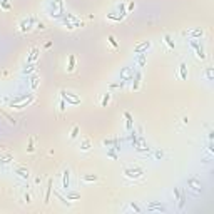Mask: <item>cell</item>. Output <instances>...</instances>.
<instances>
[{
	"instance_id": "cell-40",
	"label": "cell",
	"mask_w": 214,
	"mask_h": 214,
	"mask_svg": "<svg viewBox=\"0 0 214 214\" xmlns=\"http://www.w3.org/2000/svg\"><path fill=\"white\" fill-rule=\"evenodd\" d=\"M134 7H135V3H134V2H129V5H127V8H126L127 13L131 12V10H134Z\"/></svg>"
},
{
	"instance_id": "cell-22",
	"label": "cell",
	"mask_w": 214,
	"mask_h": 214,
	"mask_svg": "<svg viewBox=\"0 0 214 214\" xmlns=\"http://www.w3.org/2000/svg\"><path fill=\"white\" fill-rule=\"evenodd\" d=\"M99 179L95 174H85V176H82V181L84 182H95V181Z\"/></svg>"
},
{
	"instance_id": "cell-35",
	"label": "cell",
	"mask_w": 214,
	"mask_h": 214,
	"mask_svg": "<svg viewBox=\"0 0 214 214\" xmlns=\"http://www.w3.org/2000/svg\"><path fill=\"white\" fill-rule=\"evenodd\" d=\"M77 135H79V127L75 126V127L72 129V132H70V139H75Z\"/></svg>"
},
{
	"instance_id": "cell-18",
	"label": "cell",
	"mask_w": 214,
	"mask_h": 214,
	"mask_svg": "<svg viewBox=\"0 0 214 214\" xmlns=\"http://www.w3.org/2000/svg\"><path fill=\"white\" fill-rule=\"evenodd\" d=\"M187 186H191V189H194V191H201V182L196 179H189L187 181Z\"/></svg>"
},
{
	"instance_id": "cell-44",
	"label": "cell",
	"mask_w": 214,
	"mask_h": 214,
	"mask_svg": "<svg viewBox=\"0 0 214 214\" xmlns=\"http://www.w3.org/2000/svg\"><path fill=\"white\" fill-rule=\"evenodd\" d=\"M156 157H157V159H160V157H162V152H160V151H156Z\"/></svg>"
},
{
	"instance_id": "cell-28",
	"label": "cell",
	"mask_w": 214,
	"mask_h": 214,
	"mask_svg": "<svg viewBox=\"0 0 214 214\" xmlns=\"http://www.w3.org/2000/svg\"><path fill=\"white\" fill-rule=\"evenodd\" d=\"M109 100H110V94L107 92V94H104V97H102V100H100V106L106 107L107 104H109Z\"/></svg>"
},
{
	"instance_id": "cell-3",
	"label": "cell",
	"mask_w": 214,
	"mask_h": 214,
	"mask_svg": "<svg viewBox=\"0 0 214 214\" xmlns=\"http://www.w3.org/2000/svg\"><path fill=\"white\" fill-rule=\"evenodd\" d=\"M33 25H37V19L35 17H28V19L22 20L20 22V32H28V30H32Z\"/></svg>"
},
{
	"instance_id": "cell-15",
	"label": "cell",
	"mask_w": 214,
	"mask_h": 214,
	"mask_svg": "<svg viewBox=\"0 0 214 214\" xmlns=\"http://www.w3.org/2000/svg\"><path fill=\"white\" fill-rule=\"evenodd\" d=\"M147 209L149 211H166V207L162 206V204H157V202H149Z\"/></svg>"
},
{
	"instance_id": "cell-36",
	"label": "cell",
	"mask_w": 214,
	"mask_h": 214,
	"mask_svg": "<svg viewBox=\"0 0 214 214\" xmlns=\"http://www.w3.org/2000/svg\"><path fill=\"white\" fill-rule=\"evenodd\" d=\"M184 204H186V197H184V196H179V209H182Z\"/></svg>"
},
{
	"instance_id": "cell-9",
	"label": "cell",
	"mask_w": 214,
	"mask_h": 214,
	"mask_svg": "<svg viewBox=\"0 0 214 214\" xmlns=\"http://www.w3.org/2000/svg\"><path fill=\"white\" fill-rule=\"evenodd\" d=\"M69 187H70V171L64 169V172H62V189L67 191Z\"/></svg>"
},
{
	"instance_id": "cell-27",
	"label": "cell",
	"mask_w": 214,
	"mask_h": 214,
	"mask_svg": "<svg viewBox=\"0 0 214 214\" xmlns=\"http://www.w3.org/2000/svg\"><path fill=\"white\" fill-rule=\"evenodd\" d=\"M107 19L109 20H114V22H120L124 19V15H114V13H107Z\"/></svg>"
},
{
	"instance_id": "cell-34",
	"label": "cell",
	"mask_w": 214,
	"mask_h": 214,
	"mask_svg": "<svg viewBox=\"0 0 214 214\" xmlns=\"http://www.w3.org/2000/svg\"><path fill=\"white\" fill-rule=\"evenodd\" d=\"M0 5H2L3 10H10V3H8L7 0H0Z\"/></svg>"
},
{
	"instance_id": "cell-21",
	"label": "cell",
	"mask_w": 214,
	"mask_h": 214,
	"mask_svg": "<svg viewBox=\"0 0 214 214\" xmlns=\"http://www.w3.org/2000/svg\"><path fill=\"white\" fill-rule=\"evenodd\" d=\"M124 117H126V129L131 131V129H132V115L129 112H124Z\"/></svg>"
},
{
	"instance_id": "cell-12",
	"label": "cell",
	"mask_w": 214,
	"mask_h": 214,
	"mask_svg": "<svg viewBox=\"0 0 214 214\" xmlns=\"http://www.w3.org/2000/svg\"><path fill=\"white\" fill-rule=\"evenodd\" d=\"M37 70V62H33V64H25V67L22 69V74L24 75H28V74H32Z\"/></svg>"
},
{
	"instance_id": "cell-13",
	"label": "cell",
	"mask_w": 214,
	"mask_h": 214,
	"mask_svg": "<svg viewBox=\"0 0 214 214\" xmlns=\"http://www.w3.org/2000/svg\"><path fill=\"white\" fill-rule=\"evenodd\" d=\"M39 82H40V77L37 75V74L30 77V89H32V92H35V90H37V87H39Z\"/></svg>"
},
{
	"instance_id": "cell-43",
	"label": "cell",
	"mask_w": 214,
	"mask_h": 214,
	"mask_svg": "<svg viewBox=\"0 0 214 214\" xmlns=\"http://www.w3.org/2000/svg\"><path fill=\"white\" fill-rule=\"evenodd\" d=\"M179 189H174V197H176V199H179Z\"/></svg>"
},
{
	"instance_id": "cell-10",
	"label": "cell",
	"mask_w": 214,
	"mask_h": 214,
	"mask_svg": "<svg viewBox=\"0 0 214 214\" xmlns=\"http://www.w3.org/2000/svg\"><path fill=\"white\" fill-rule=\"evenodd\" d=\"M13 172L17 174L19 177H22V179H28V177H30L28 169H27V167H22V166H17L15 169H13Z\"/></svg>"
},
{
	"instance_id": "cell-37",
	"label": "cell",
	"mask_w": 214,
	"mask_h": 214,
	"mask_svg": "<svg viewBox=\"0 0 214 214\" xmlns=\"http://www.w3.org/2000/svg\"><path fill=\"white\" fill-rule=\"evenodd\" d=\"M35 151V147H33V140L30 139V142H28V147H27V152H33Z\"/></svg>"
},
{
	"instance_id": "cell-31",
	"label": "cell",
	"mask_w": 214,
	"mask_h": 214,
	"mask_svg": "<svg viewBox=\"0 0 214 214\" xmlns=\"http://www.w3.org/2000/svg\"><path fill=\"white\" fill-rule=\"evenodd\" d=\"M12 160H13V156H5V157L0 159V166H2V164H8V162H12Z\"/></svg>"
},
{
	"instance_id": "cell-39",
	"label": "cell",
	"mask_w": 214,
	"mask_h": 214,
	"mask_svg": "<svg viewBox=\"0 0 214 214\" xmlns=\"http://www.w3.org/2000/svg\"><path fill=\"white\" fill-rule=\"evenodd\" d=\"M65 107H67V102H65L64 99H62V100H60V107H59V109L62 110V112H64V110H65Z\"/></svg>"
},
{
	"instance_id": "cell-20",
	"label": "cell",
	"mask_w": 214,
	"mask_h": 214,
	"mask_svg": "<svg viewBox=\"0 0 214 214\" xmlns=\"http://www.w3.org/2000/svg\"><path fill=\"white\" fill-rule=\"evenodd\" d=\"M60 24H62V25L65 27L67 30H74V28H75V25H74V24L70 22V20H67L65 17H64V19H60Z\"/></svg>"
},
{
	"instance_id": "cell-16",
	"label": "cell",
	"mask_w": 214,
	"mask_h": 214,
	"mask_svg": "<svg viewBox=\"0 0 214 214\" xmlns=\"http://www.w3.org/2000/svg\"><path fill=\"white\" fill-rule=\"evenodd\" d=\"M50 194H52V179H49V184H47L45 197H44V202H45V204H49V201H50Z\"/></svg>"
},
{
	"instance_id": "cell-14",
	"label": "cell",
	"mask_w": 214,
	"mask_h": 214,
	"mask_svg": "<svg viewBox=\"0 0 214 214\" xmlns=\"http://www.w3.org/2000/svg\"><path fill=\"white\" fill-rule=\"evenodd\" d=\"M179 75H181V79H182V80H187V65H186V62H181Z\"/></svg>"
},
{
	"instance_id": "cell-33",
	"label": "cell",
	"mask_w": 214,
	"mask_h": 214,
	"mask_svg": "<svg viewBox=\"0 0 214 214\" xmlns=\"http://www.w3.org/2000/svg\"><path fill=\"white\" fill-rule=\"evenodd\" d=\"M107 40H109V44H110V45L114 47V49H117V42H115V39H114V35H109V37H107Z\"/></svg>"
},
{
	"instance_id": "cell-2",
	"label": "cell",
	"mask_w": 214,
	"mask_h": 214,
	"mask_svg": "<svg viewBox=\"0 0 214 214\" xmlns=\"http://www.w3.org/2000/svg\"><path fill=\"white\" fill-rule=\"evenodd\" d=\"M60 94H62V99L65 100L67 104H70V106H77V104H80V97H77L75 94L67 92V90H60Z\"/></svg>"
},
{
	"instance_id": "cell-25",
	"label": "cell",
	"mask_w": 214,
	"mask_h": 214,
	"mask_svg": "<svg viewBox=\"0 0 214 214\" xmlns=\"http://www.w3.org/2000/svg\"><path fill=\"white\" fill-rule=\"evenodd\" d=\"M204 75H206L207 80H214V70H213V67H207L206 70H204Z\"/></svg>"
},
{
	"instance_id": "cell-1",
	"label": "cell",
	"mask_w": 214,
	"mask_h": 214,
	"mask_svg": "<svg viewBox=\"0 0 214 214\" xmlns=\"http://www.w3.org/2000/svg\"><path fill=\"white\" fill-rule=\"evenodd\" d=\"M124 176L129 177V179H140L144 176V169H140V167H126Z\"/></svg>"
},
{
	"instance_id": "cell-17",
	"label": "cell",
	"mask_w": 214,
	"mask_h": 214,
	"mask_svg": "<svg viewBox=\"0 0 214 214\" xmlns=\"http://www.w3.org/2000/svg\"><path fill=\"white\" fill-rule=\"evenodd\" d=\"M80 151H84V152H87V151H90V147H92V144H90V140L87 139H82V142H80Z\"/></svg>"
},
{
	"instance_id": "cell-7",
	"label": "cell",
	"mask_w": 214,
	"mask_h": 214,
	"mask_svg": "<svg viewBox=\"0 0 214 214\" xmlns=\"http://www.w3.org/2000/svg\"><path fill=\"white\" fill-rule=\"evenodd\" d=\"M151 42L149 40H146V42H140V44H137V45L134 47V54H144V52H147L149 49H151Z\"/></svg>"
},
{
	"instance_id": "cell-29",
	"label": "cell",
	"mask_w": 214,
	"mask_h": 214,
	"mask_svg": "<svg viewBox=\"0 0 214 214\" xmlns=\"http://www.w3.org/2000/svg\"><path fill=\"white\" fill-rule=\"evenodd\" d=\"M55 196H57V199H59L60 202H62V204H65V206H70V202H69V199H65V197H64V196H62L60 192H55Z\"/></svg>"
},
{
	"instance_id": "cell-41",
	"label": "cell",
	"mask_w": 214,
	"mask_h": 214,
	"mask_svg": "<svg viewBox=\"0 0 214 214\" xmlns=\"http://www.w3.org/2000/svg\"><path fill=\"white\" fill-rule=\"evenodd\" d=\"M207 151H209V152H214V147H213V140H209V144H207Z\"/></svg>"
},
{
	"instance_id": "cell-32",
	"label": "cell",
	"mask_w": 214,
	"mask_h": 214,
	"mask_svg": "<svg viewBox=\"0 0 214 214\" xmlns=\"http://www.w3.org/2000/svg\"><path fill=\"white\" fill-rule=\"evenodd\" d=\"M107 156L112 157V159H117V154H115V151H114V147H107Z\"/></svg>"
},
{
	"instance_id": "cell-19",
	"label": "cell",
	"mask_w": 214,
	"mask_h": 214,
	"mask_svg": "<svg viewBox=\"0 0 214 214\" xmlns=\"http://www.w3.org/2000/svg\"><path fill=\"white\" fill-rule=\"evenodd\" d=\"M65 196H67V199H69V201L80 199V194H79V192H74V191H69V189L65 191Z\"/></svg>"
},
{
	"instance_id": "cell-42",
	"label": "cell",
	"mask_w": 214,
	"mask_h": 214,
	"mask_svg": "<svg viewBox=\"0 0 214 214\" xmlns=\"http://www.w3.org/2000/svg\"><path fill=\"white\" fill-rule=\"evenodd\" d=\"M24 199H25L27 202H30V194H28V192H25V194H24Z\"/></svg>"
},
{
	"instance_id": "cell-23",
	"label": "cell",
	"mask_w": 214,
	"mask_h": 214,
	"mask_svg": "<svg viewBox=\"0 0 214 214\" xmlns=\"http://www.w3.org/2000/svg\"><path fill=\"white\" fill-rule=\"evenodd\" d=\"M75 69V55H69V65H67V70L72 72Z\"/></svg>"
},
{
	"instance_id": "cell-24",
	"label": "cell",
	"mask_w": 214,
	"mask_h": 214,
	"mask_svg": "<svg viewBox=\"0 0 214 214\" xmlns=\"http://www.w3.org/2000/svg\"><path fill=\"white\" fill-rule=\"evenodd\" d=\"M132 79H134V90H137V89H139V84H140V72H135Z\"/></svg>"
},
{
	"instance_id": "cell-5",
	"label": "cell",
	"mask_w": 214,
	"mask_h": 214,
	"mask_svg": "<svg viewBox=\"0 0 214 214\" xmlns=\"http://www.w3.org/2000/svg\"><path fill=\"white\" fill-rule=\"evenodd\" d=\"M189 45H191L194 50H196V55H197V59H201V60L206 59V54H204V50H202V47L199 45V42H196V40H189Z\"/></svg>"
},
{
	"instance_id": "cell-4",
	"label": "cell",
	"mask_w": 214,
	"mask_h": 214,
	"mask_svg": "<svg viewBox=\"0 0 214 214\" xmlns=\"http://www.w3.org/2000/svg\"><path fill=\"white\" fill-rule=\"evenodd\" d=\"M40 57V49H37V47H32L30 49V52H28V55H27V60L25 64H33V62H37Z\"/></svg>"
},
{
	"instance_id": "cell-8",
	"label": "cell",
	"mask_w": 214,
	"mask_h": 214,
	"mask_svg": "<svg viewBox=\"0 0 214 214\" xmlns=\"http://www.w3.org/2000/svg\"><path fill=\"white\" fill-rule=\"evenodd\" d=\"M132 77H134V70L131 67H124V69L120 70V80L127 82V80H132Z\"/></svg>"
},
{
	"instance_id": "cell-26",
	"label": "cell",
	"mask_w": 214,
	"mask_h": 214,
	"mask_svg": "<svg viewBox=\"0 0 214 214\" xmlns=\"http://www.w3.org/2000/svg\"><path fill=\"white\" fill-rule=\"evenodd\" d=\"M164 42H166L167 44V47H169V49H174V47H176V44H174V40L171 39V35H164Z\"/></svg>"
},
{
	"instance_id": "cell-6",
	"label": "cell",
	"mask_w": 214,
	"mask_h": 214,
	"mask_svg": "<svg viewBox=\"0 0 214 214\" xmlns=\"http://www.w3.org/2000/svg\"><path fill=\"white\" fill-rule=\"evenodd\" d=\"M32 97H35L33 94H24V95H19V97H13V99L10 100L8 107H13V106H17V104H22V102H25V100L32 99Z\"/></svg>"
},
{
	"instance_id": "cell-30",
	"label": "cell",
	"mask_w": 214,
	"mask_h": 214,
	"mask_svg": "<svg viewBox=\"0 0 214 214\" xmlns=\"http://www.w3.org/2000/svg\"><path fill=\"white\" fill-rule=\"evenodd\" d=\"M137 55H139V57H137V64L142 67L144 64H146V54H137Z\"/></svg>"
},
{
	"instance_id": "cell-38",
	"label": "cell",
	"mask_w": 214,
	"mask_h": 214,
	"mask_svg": "<svg viewBox=\"0 0 214 214\" xmlns=\"http://www.w3.org/2000/svg\"><path fill=\"white\" fill-rule=\"evenodd\" d=\"M131 209H132V211H135V213H140V211H142V209H140L137 204H134V202H131Z\"/></svg>"
},
{
	"instance_id": "cell-11",
	"label": "cell",
	"mask_w": 214,
	"mask_h": 214,
	"mask_svg": "<svg viewBox=\"0 0 214 214\" xmlns=\"http://www.w3.org/2000/svg\"><path fill=\"white\" fill-rule=\"evenodd\" d=\"M184 35H187V37H192V39H199V37H202V35H204V30H201V28H196V30H187V32H184Z\"/></svg>"
}]
</instances>
